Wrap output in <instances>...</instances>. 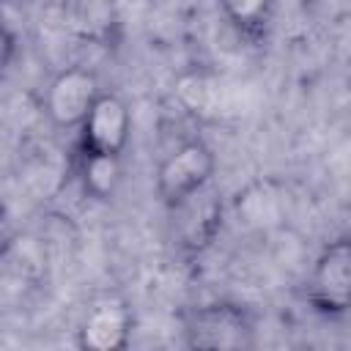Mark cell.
Segmentation results:
<instances>
[{"mask_svg": "<svg viewBox=\"0 0 351 351\" xmlns=\"http://www.w3.org/2000/svg\"><path fill=\"white\" fill-rule=\"evenodd\" d=\"M186 348L197 351H241L258 343V321L247 304L217 299L189 307L181 315Z\"/></svg>", "mask_w": 351, "mask_h": 351, "instance_id": "6da1fadb", "label": "cell"}, {"mask_svg": "<svg viewBox=\"0 0 351 351\" xmlns=\"http://www.w3.org/2000/svg\"><path fill=\"white\" fill-rule=\"evenodd\" d=\"M217 173V154L214 148L200 140H184L178 143L156 167L154 173V192L165 208H176L192 195L211 186Z\"/></svg>", "mask_w": 351, "mask_h": 351, "instance_id": "7a4b0ae2", "label": "cell"}, {"mask_svg": "<svg viewBox=\"0 0 351 351\" xmlns=\"http://www.w3.org/2000/svg\"><path fill=\"white\" fill-rule=\"evenodd\" d=\"M307 302L324 318H343L351 307V244L329 241L313 261L307 280Z\"/></svg>", "mask_w": 351, "mask_h": 351, "instance_id": "3957f363", "label": "cell"}, {"mask_svg": "<svg viewBox=\"0 0 351 351\" xmlns=\"http://www.w3.org/2000/svg\"><path fill=\"white\" fill-rule=\"evenodd\" d=\"M101 80L93 69L88 66H66L60 69L44 88V115L55 129L63 132H77V126L82 123V118L88 115V110L93 107V101L101 93Z\"/></svg>", "mask_w": 351, "mask_h": 351, "instance_id": "277c9868", "label": "cell"}, {"mask_svg": "<svg viewBox=\"0 0 351 351\" xmlns=\"http://www.w3.org/2000/svg\"><path fill=\"white\" fill-rule=\"evenodd\" d=\"M14 58H16V36H14V30L0 19V77L5 74V69L11 66Z\"/></svg>", "mask_w": 351, "mask_h": 351, "instance_id": "7c38bea8", "label": "cell"}, {"mask_svg": "<svg viewBox=\"0 0 351 351\" xmlns=\"http://www.w3.org/2000/svg\"><path fill=\"white\" fill-rule=\"evenodd\" d=\"M132 140V110L115 90H101L77 126V154L123 156Z\"/></svg>", "mask_w": 351, "mask_h": 351, "instance_id": "5b68a950", "label": "cell"}, {"mask_svg": "<svg viewBox=\"0 0 351 351\" xmlns=\"http://www.w3.org/2000/svg\"><path fill=\"white\" fill-rule=\"evenodd\" d=\"M304 3H310V8L326 22H343L348 14V0H304Z\"/></svg>", "mask_w": 351, "mask_h": 351, "instance_id": "8fae6325", "label": "cell"}, {"mask_svg": "<svg viewBox=\"0 0 351 351\" xmlns=\"http://www.w3.org/2000/svg\"><path fill=\"white\" fill-rule=\"evenodd\" d=\"M123 156H104V154H80L77 156V181L85 197L96 203H107L115 197L123 181Z\"/></svg>", "mask_w": 351, "mask_h": 351, "instance_id": "ba28073f", "label": "cell"}, {"mask_svg": "<svg viewBox=\"0 0 351 351\" xmlns=\"http://www.w3.org/2000/svg\"><path fill=\"white\" fill-rule=\"evenodd\" d=\"M217 8L239 38L261 44L271 30L277 0H217Z\"/></svg>", "mask_w": 351, "mask_h": 351, "instance_id": "52a82bcc", "label": "cell"}, {"mask_svg": "<svg viewBox=\"0 0 351 351\" xmlns=\"http://www.w3.org/2000/svg\"><path fill=\"white\" fill-rule=\"evenodd\" d=\"M66 14L71 27L96 44H107L118 25L115 0H66Z\"/></svg>", "mask_w": 351, "mask_h": 351, "instance_id": "9c48e42d", "label": "cell"}, {"mask_svg": "<svg viewBox=\"0 0 351 351\" xmlns=\"http://www.w3.org/2000/svg\"><path fill=\"white\" fill-rule=\"evenodd\" d=\"M134 332V313L123 299L104 296L93 302L77 329H74V343L77 348L85 351H123L132 343Z\"/></svg>", "mask_w": 351, "mask_h": 351, "instance_id": "8992f818", "label": "cell"}, {"mask_svg": "<svg viewBox=\"0 0 351 351\" xmlns=\"http://www.w3.org/2000/svg\"><path fill=\"white\" fill-rule=\"evenodd\" d=\"M184 203H189V208L195 211L197 222L195 219L181 222V247L189 250V252H203L214 241V236H217V230L222 225V203L208 197V186L203 192L192 195Z\"/></svg>", "mask_w": 351, "mask_h": 351, "instance_id": "30bf717a", "label": "cell"}]
</instances>
